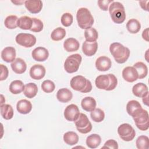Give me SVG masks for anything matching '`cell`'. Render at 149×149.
Masks as SVG:
<instances>
[{"label": "cell", "instance_id": "cell-39", "mask_svg": "<svg viewBox=\"0 0 149 149\" xmlns=\"http://www.w3.org/2000/svg\"><path fill=\"white\" fill-rule=\"evenodd\" d=\"M41 89L46 93H50L54 91L55 85L54 83L50 80H45L41 84Z\"/></svg>", "mask_w": 149, "mask_h": 149}, {"label": "cell", "instance_id": "cell-43", "mask_svg": "<svg viewBox=\"0 0 149 149\" xmlns=\"http://www.w3.org/2000/svg\"><path fill=\"white\" fill-rule=\"evenodd\" d=\"M112 148V149H118V144L116 141H115L113 139H109L107 140L103 147H102V148Z\"/></svg>", "mask_w": 149, "mask_h": 149}, {"label": "cell", "instance_id": "cell-18", "mask_svg": "<svg viewBox=\"0 0 149 149\" xmlns=\"http://www.w3.org/2000/svg\"><path fill=\"white\" fill-rule=\"evenodd\" d=\"M16 49L13 47H6L1 52V58L6 62H12L16 59Z\"/></svg>", "mask_w": 149, "mask_h": 149}, {"label": "cell", "instance_id": "cell-15", "mask_svg": "<svg viewBox=\"0 0 149 149\" xmlns=\"http://www.w3.org/2000/svg\"><path fill=\"white\" fill-rule=\"evenodd\" d=\"M112 65V62L108 57L106 56H101L98 57L95 61V67L100 72L108 70Z\"/></svg>", "mask_w": 149, "mask_h": 149}, {"label": "cell", "instance_id": "cell-19", "mask_svg": "<svg viewBox=\"0 0 149 149\" xmlns=\"http://www.w3.org/2000/svg\"><path fill=\"white\" fill-rule=\"evenodd\" d=\"M98 49V43L97 41L90 42L88 41H84L82 44V51L83 54L88 56L94 55Z\"/></svg>", "mask_w": 149, "mask_h": 149}, {"label": "cell", "instance_id": "cell-8", "mask_svg": "<svg viewBox=\"0 0 149 149\" xmlns=\"http://www.w3.org/2000/svg\"><path fill=\"white\" fill-rule=\"evenodd\" d=\"M77 130L82 134H86L92 130L91 123L88 120L87 115L83 113H80L79 118L74 121Z\"/></svg>", "mask_w": 149, "mask_h": 149}, {"label": "cell", "instance_id": "cell-42", "mask_svg": "<svg viewBox=\"0 0 149 149\" xmlns=\"http://www.w3.org/2000/svg\"><path fill=\"white\" fill-rule=\"evenodd\" d=\"M113 2V0H99L98 1V5L100 8L104 11L108 10L109 5Z\"/></svg>", "mask_w": 149, "mask_h": 149}, {"label": "cell", "instance_id": "cell-22", "mask_svg": "<svg viewBox=\"0 0 149 149\" xmlns=\"http://www.w3.org/2000/svg\"><path fill=\"white\" fill-rule=\"evenodd\" d=\"M72 97V93L67 88H61L56 93V98L61 102L66 103L70 101Z\"/></svg>", "mask_w": 149, "mask_h": 149}, {"label": "cell", "instance_id": "cell-48", "mask_svg": "<svg viewBox=\"0 0 149 149\" xmlns=\"http://www.w3.org/2000/svg\"><path fill=\"white\" fill-rule=\"evenodd\" d=\"M24 2L25 1H12V3H15V4H16V5H22V3H24Z\"/></svg>", "mask_w": 149, "mask_h": 149}, {"label": "cell", "instance_id": "cell-33", "mask_svg": "<svg viewBox=\"0 0 149 149\" xmlns=\"http://www.w3.org/2000/svg\"><path fill=\"white\" fill-rule=\"evenodd\" d=\"M133 67L137 72L138 79H142L147 76L148 74V68L144 63L142 62H137L134 64Z\"/></svg>", "mask_w": 149, "mask_h": 149}, {"label": "cell", "instance_id": "cell-7", "mask_svg": "<svg viewBox=\"0 0 149 149\" xmlns=\"http://www.w3.org/2000/svg\"><path fill=\"white\" fill-rule=\"evenodd\" d=\"M119 137L125 141H130L134 139L136 132L134 128L129 123L121 124L118 128Z\"/></svg>", "mask_w": 149, "mask_h": 149}, {"label": "cell", "instance_id": "cell-32", "mask_svg": "<svg viewBox=\"0 0 149 149\" xmlns=\"http://www.w3.org/2000/svg\"><path fill=\"white\" fill-rule=\"evenodd\" d=\"M126 28L129 32L132 34L137 33L141 29V24L136 19H131L126 23Z\"/></svg>", "mask_w": 149, "mask_h": 149}, {"label": "cell", "instance_id": "cell-40", "mask_svg": "<svg viewBox=\"0 0 149 149\" xmlns=\"http://www.w3.org/2000/svg\"><path fill=\"white\" fill-rule=\"evenodd\" d=\"M32 20H33V25L30 30L36 33H38L42 31L44 27V24L42 22L40 19L36 17L32 18Z\"/></svg>", "mask_w": 149, "mask_h": 149}, {"label": "cell", "instance_id": "cell-35", "mask_svg": "<svg viewBox=\"0 0 149 149\" xmlns=\"http://www.w3.org/2000/svg\"><path fill=\"white\" fill-rule=\"evenodd\" d=\"M66 36L65 29L62 27H57L55 29L51 34V38L53 41H58L62 40Z\"/></svg>", "mask_w": 149, "mask_h": 149}, {"label": "cell", "instance_id": "cell-28", "mask_svg": "<svg viewBox=\"0 0 149 149\" xmlns=\"http://www.w3.org/2000/svg\"><path fill=\"white\" fill-rule=\"evenodd\" d=\"M63 141L69 146H74L79 141V136L77 134L74 132H67L63 134Z\"/></svg>", "mask_w": 149, "mask_h": 149}, {"label": "cell", "instance_id": "cell-2", "mask_svg": "<svg viewBox=\"0 0 149 149\" xmlns=\"http://www.w3.org/2000/svg\"><path fill=\"white\" fill-rule=\"evenodd\" d=\"M95 84L98 89L111 91L116 88L118 84V80L113 74H101L96 77Z\"/></svg>", "mask_w": 149, "mask_h": 149}, {"label": "cell", "instance_id": "cell-25", "mask_svg": "<svg viewBox=\"0 0 149 149\" xmlns=\"http://www.w3.org/2000/svg\"><path fill=\"white\" fill-rule=\"evenodd\" d=\"M96 101L91 97H86L81 101L82 108L87 112L93 111L96 107Z\"/></svg>", "mask_w": 149, "mask_h": 149}, {"label": "cell", "instance_id": "cell-21", "mask_svg": "<svg viewBox=\"0 0 149 149\" xmlns=\"http://www.w3.org/2000/svg\"><path fill=\"white\" fill-rule=\"evenodd\" d=\"M132 93L136 97L143 98L148 94V87L143 83H138L133 86Z\"/></svg>", "mask_w": 149, "mask_h": 149}, {"label": "cell", "instance_id": "cell-46", "mask_svg": "<svg viewBox=\"0 0 149 149\" xmlns=\"http://www.w3.org/2000/svg\"><path fill=\"white\" fill-rule=\"evenodd\" d=\"M142 37L146 41H148V28L146 29L142 33Z\"/></svg>", "mask_w": 149, "mask_h": 149}, {"label": "cell", "instance_id": "cell-38", "mask_svg": "<svg viewBox=\"0 0 149 149\" xmlns=\"http://www.w3.org/2000/svg\"><path fill=\"white\" fill-rule=\"evenodd\" d=\"M136 145L138 149H148L149 146V139L147 136L141 135L137 137Z\"/></svg>", "mask_w": 149, "mask_h": 149}, {"label": "cell", "instance_id": "cell-6", "mask_svg": "<svg viewBox=\"0 0 149 149\" xmlns=\"http://www.w3.org/2000/svg\"><path fill=\"white\" fill-rule=\"evenodd\" d=\"M81 56L79 54H74L69 56L64 62V69L69 73L77 72L81 62Z\"/></svg>", "mask_w": 149, "mask_h": 149}, {"label": "cell", "instance_id": "cell-1", "mask_svg": "<svg viewBox=\"0 0 149 149\" xmlns=\"http://www.w3.org/2000/svg\"><path fill=\"white\" fill-rule=\"evenodd\" d=\"M109 51L115 61L120 64L125 63L129 58L130 54L127 47L118 42H113L110 45Z\"/></svg>", "mask_w": 149, "mask_h": 149}, {"label": "cell", "instance_id": "cell-37", "mask_svg": "<svg viewBox=\"0 0 149 149\" xmlns=\"http://www.w3.org/2000/svg\"><path fill=\"white\" fill-rule=\"evenodd\" d=\"M18 17L15 15L7 16L4 21V24L8 29H15L17 27Z\"/></svg>", "mask_w": 149, "mask_h": 149}, {"label": "cell", "instance_id": "cell-16", "mask_svg": "<svg viewBox=\"0 0 149 149\" xmlns=\"http://www.w3.org/2000/svg\"><path fill=\"white\" fill-rule=\"evenodd\" d=\"M142 110L141 104L136 100H130L126 104V111L132 118L137 115Z\"/></svg>", "mask_w": 149, "mask_h": 149}, {"label": "cell", "instance_id": "cell-10", "mask_svg": "<svg viewBox=\"0 0 149 149\" xmlns=\"http://www.w3.org/2000/svg\"><path fill=\"white\" fill-rule=\"evenodd\" d=\"M15 41L17 44L21 46L26 48H30L36 44V38L31 34L21 33L16 36Z\"/></svg>", "mask_w": 149, "mask_h": 149}, {"label": "cell", "instance_id": "cell-31", "mask_svg": "<svg viewBox=\"0 0 149 149\" xmlns=\"http://www.w3.org/2000/svg\"><path fill=\"white\" fill-rule=\"evenodd\" d=\"M13 109L10 105L5 104L1 105V115L4 119H11L13 116Z\"/></svg>", "mask_w": 149, "mask_h": 149}, {"label": "cell", "instance_id": "cell-26", "mask_svg": "<svg viewBox=\"0 0 149 149\" xmlns=\"http://www.w3.org/2000/svg\"><path fill=\"white\" fill-rule=\"evenodd\" d=\"M101 142V138L97 134H91L89 135L86 140L87 146L92 149L97 148Z\"/></svg>", "mask_w": 149, "mask_h": 149}, {"label": "cell", "instance_id": "cell-9", "mask_svg": "<svg viewBox=\"0 0 149 149\" xmlns=\"http://www.w3.org/2000/svg\"><path fill=\"white\" fill-rule=\"evenodd\" d=\"M136 127L141 131H146L149 127V116L148 112L143 110L135 117L133 118Z\"/></svg>", "mask_w": 149, "mask_h": 149}, {"label": "cell", "instance_id": "cell-47", "mask_svg": "<svg viewBox=\"0 0 149 149\" xmlns=\"http://www.w3.org/2000/svg\"><path fill=\"white\" fill-rule=\"evenodd\" d=\"M142 98H143L142 100H143V102L144 104L148 106V94L143 97Z\"/></svg>", "mask_w": 149, "mask_h": 149}, {"label": "cell", "instance_id": "cell-12", "mask_svg": "<svg viewBox=\"0 0 149 149\" xmlns=\"http://www.w3.org/2000/svg\"><path fill=\"white\" fill-rule=\"evenodd\" d=\"M31 56L36 61L44 62L48 59L49 52L48 49L44 47H38L33 50Z\"/></svg>", "mask_w": 149, "mask_h": 149}, {"label": "cell", "instance_id": "cell-11", "mask_svg": "<svg viewBox=\"0 0 149 149\" xmlns=\"http://www.w3.org/2000/svg\"><path fill=\"white\" fill-rule=\"evenodd\" d=\"M80 111L78 107L73 104L68 105L64 111L65 118L70 122H74L79 118Z\"/></svg>", "mask_w": 149, "mask_h": 149}, {"label": "cell", "instance_id": "cell-30", "mask_svg": "<svg viewBox=\"0 0 149 149\" xmlns=\"http://www.w3.org/2000/svg\"><path fill=\"white\" fill-rule=\"evenodd\" d=\"M24 85L23 83L19 80L12 81L9 85V91L13 94H19L24 91Z\"/></svg>", "mask_w": 149, "mask_h": 149}, {"label": "cell", "instance_id": "cell-5", "mask_svg": "<svg viewBox=\"0 0 149 149\" xmlns=\"http://www.w3.org/2000/svg\"><path fill=\"white\" fill-rule=\"evenodd\" d=\"M112 21L116 24L122 23L126 19V13L123 5L119 2L113 1L108 9Z\"/></svg>", "mask_w": 149, "mask_h": 149}, {"label": "cell", "instance_id": "cell-44", "mask_svg": "<svg viewBox=\"0 0 149 149\" xmlns=\"http://www.w3.org/2000/svg\"><path fill=\"white\" fill-rule=\"evenodd\" d=\"M0 68H1V71L0 80L3 81L6 80L8 77L9 71H8V68L6 66L3 65V64L0 65Z\"/></svg>", "mask_w": 149, "mask_h": 149}, {"label": "cell", "instance_id": "cell-4", "mask_svg": "<svg viewBox=\"0 0 149 149\" xmlns=\"http://www.w3.org/2000/svg\"><path fill=\"white\" fill-rule=\"evenodd\" d=\"M70 85L74 90L83 93L90 92L93 88L91 81L81 75L73 77L70 80Z\"/></svg>", "mask_w": 149, "mask_h": 149}, {"label": "cell", "instance_id": "cell-14", "mask_svg": "<svg viewBox=\"0 0 149 149\" xmlns=\"http://www.w3.org/2000/svg\"><path fill=\"white\" fill-rule=\"evenodd\" d=\"M123 79L129 83H132L138 79V73L133 66H127L122 70Z\"/></svg>", "mask_w": 149, "mask_h": 149}, {"label": "cell", "instance_id": "cell-17", "mask_svg": "<svg viewBox=\"0 0 149 149\" xmlns=\"http://www.w3.org/2000/svg\"><path fill=\"white\" fill-rule=\"evenodd\" d=\"M26 9L31 13H39L42 8V2L40 0H28L24 2Z\"/></svg>", "mask_w": 149, "mask_h": 149}, {"label": "cell", "instance_id": "cell-24", "mask_svg": "<svg viewBox=\"0 0 149 149\" xmlns=\"http://www.w3.org/2000/svg\"><path fill=\"white\" fill-rule=\"evenodd\" d=\"M79 47V42L74 38H68L63 42V48L65 51L68 52H72L77 51Z\"/></svg>", "mask_w": 149, "mask_h": 149}, {"label": "cell", "instance_id": "cell-41", "mask_svg": "<svg viewBox=\"0 0 149 149\" xmlns=\"http://www.w3.org/2000/svg\"><path fill=\"white\" fill-rule=\"evenodd\" d=\"M73 20V17L72 15L68 12L63 13L62 15L61 19V23L65 27L70 26L72 24Z\"/></svg>", "mask_w": 149, "mask_h": 149}, {"label": "cell", "instance_id": "cell-20", "mask_svg": "<svg viewBox=\"0 0 149 149\" xmlns=\"http://www.w3.org/2000/svg\"><path fill=\"white\" fill-rule=\"evenodd\" d=\"M11 68L13 71L17 74H22L26 70L27 65L25 61L20 58H17L11 63Z\"/></svg>", "mask_w": 149, "mask_h": 149}, {"label": "cell", "instance_id": "cell-45", "mask_svg": "<svg viewBox=\"0 0 149 149\" xmlns=\"http://www.w3.org/2000/svg\"><path fill=\"white\" fill-rule=\"evenodd\" d=\"M148 2H149L148 1H139V4L143 10L148 11Z\"/></svg>", "mask_w": 149, "mask_h": 149}, {"label": "cell", "instance_id": "cell-13", "mask_svg": "<svg viewBox=\"0 0 149 149\" xmlns=\"http://www.w3.org/2000/svg\"><path fill=\"white\" fill-rule=\"evenodd\" d=\"M46 70L44 66L40 64H36L33 65L29 72L30 77L34 80H41L45 74Z\"/></svg>", "mask_w": 149, "mask_h": 149}, {"label": "cell", "instance_id": "cell-27", "mask_svg": "<svg viewBox=\"0 0 149 149\" xmlns=\"http://www.w3.org/2000/svg\"><path fill=\"white\" fill-rule=\"evenodd\" d=\"M37 91L38 87L36 84L34 83H29L24 85L23 93L26 97L29 98H32L34 97L37 95Z\"/></svg>", "mask_w": 149, "mask_h": 149}, {"label": "cell", "instance_id": "cell-23", "mask_svg": "<svg viewBox=\"0 0 149 149\" xmlns=\"http://www.w3.org/2000/svg\"><path fill=\"white\" fill-rule=\"evenodd\" d=\"M16 109L20 113L27 114L32 109V104L27 100H20L16 104Z\"/></svg>", "mask_w": 149, "mask_h": 149}, {"label": "cell", "instance_id": "cell-29", "mask_svg": "<svg viewBox=\"0 0 149 149\" xmlns=\"http://www.w3.org/2000/svg\"><path fill=\"white\" fill-rule=\"evenodd\" d=\"M32 25V18L29 16H21L17 20V26L22 30H30Z\"/></svg>", "mask_w": 149, "mask_h": 149}, {"label": "cell", "instance_id": "cell-36", "mask_svg": "<svg viewBox=\"0 0 149 149\" xmlns=\"http://www.w3.org/2000/svg\"><path fill=\"white\" fill-rule=\"evenodd\" d=\"M91 119L95 122H101L105 118L104 112L100 108H95L90 113Z\"/></svg>", "mask_w": 149, "mask_h": 149}, {"label": "cell", "instance_id": "cell-34", "mask_svg": "<svg viewBox=\"0 0 149 149\" xmlns=\"http://www.w3.org/2000/svg\"><path fill=\"white\" fill-rule=\"evenodd\" d=\"M84 37L86 41L90 42H95L98 38V33L95 29L90 27L85 30Z\"/></svg>", "mask_w": 149, "mask_h": 149}, {"label": "cell", "instance_id": "cell-3", "mask_svg": "<svg viewBox=\"0 0 149 149\" xmlns=\"http://www.w3.org/2000/svg\"><path fill=\"white\" fill-rule=\"evenodd\" d=\"M76 19L79 26L81 29H88L92 27L94 18L90 11L86 8H80L76 13Z\"/></svg>", "mask_w": 149, "mask_h": 149}]
</instances>
